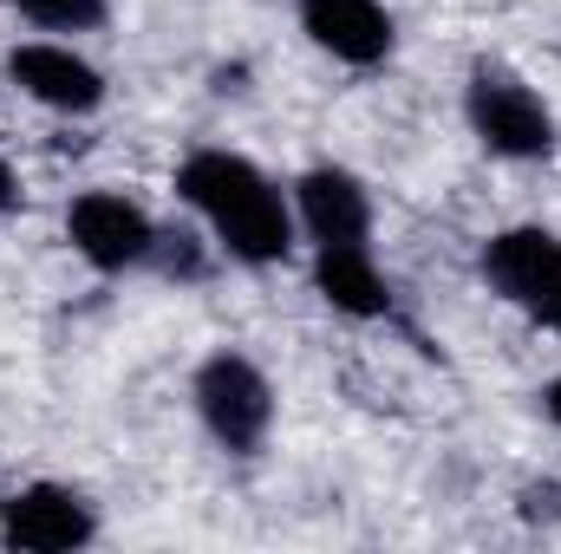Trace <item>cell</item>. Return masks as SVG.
<instances>
[{
    "instance_id": "cell-1",
    "label": "cell",
    "mask_w": 561,
    "mask_h": 554,
    "mask_svg": "<svg viewBox=\"0 0 561 554\" xmlns=\"http://www.w3.org/2000/svg\"><path fill=\"white\" fill-rule=\"evenodd\" d=\"M170 189H176V203L196 209V222L209 229V242L229 262H242V268H280L294 255V235H300L294 203H287V189L255 157L203 143V150H190L176 163Z\"/></svg>"
},
{
    "instance_id": "cell-2",
    "label": "cell",
    "mask_w": 561,
    "mask_h": 554,
    "mask_svg": "<svg viewBox=\"0 0 561 554\" xmlns=\"http://www.w3.org/2000/svg\"><path fill=\"white\" fill-rule=\"evenodd\" d=\"M463 125L503 163H549L556 157V112L542 105V92L523 72H510L496 59L470 66V79H463Z\"/></svg>"
},
{
    "instance_id": "cell-3",
    "label": "cell",
    "mask_w": 561,
    "mask_h": 554,
    "mask_svg": "<svg viewBox=\"0 0 561 554\" xmlns=\"http://www.w3.org/2000/svg\"><path fill=\"white\" fill-rule=\"evenodd\" d=\"M190 405L203 417V430L229 450V457H255L275 430V379L236 353V346H216L196 372H190Z\"/></svg>"
},
{
    "instance_id": "cell-4",
    "label": "cell",
    "mask_w": 561,
    "mask_h": 554,
    "mask_svg": "<svg viewBox=\"0 0 561 554\" xmlns=\"http://www.w3.org/2000/svg\"><path fill=\"white\" fill-rule=\"evenodd\" d=\"M477 275L496 300H510L516 313H529L542 333L561 339V235L542 222H516L496 229L477 255Z\"/></svg>"
},
{
    "instance_id": "cell-5",
    "label": "cell",
    "mask_w": 561,
    "mask_h": 554,
    "mask_svg": "<svg viewBox=\"0 0 561 554\" xmlns=\"http://www.w3.org/2000/svg\"><path fill=\"white\" fill-rule=\"evenodd\" d=\"M99 542V503L79 483L33 476L0 496V549L13 554H72Z\"/></svg>"
},
{
    "instance_id": "cell-6",
    "label": "cell",
    "mask_w": 561,
    "mask_h": 554,
    "mask_svg": "<svg viewBox=\"0 0 561 554\" xmlns=\"http://www.w3.org/2000/svg\"><path fill=\"white\" fill-rule=\"evenodd\" d=\"M66 242L85 268L99 275H131L150 262V242H157V222L138 196L125 189H79L66 203Z\"/></svg>"
},
{
    "instance_id": "cell-7",
    "label": "cell",
    "mask_w": 561,
    "mask_h": 554,
    "mask_svg": "<svg viewBox=\"0 0 561 554\" xmlns=\"http://www.w3.org/2000/svg\"><path fill=\"white\" fill-rule=\"evenodd\" d=\"M7 79H13V92H26L33 105H46L59 118H92L105 105V92H112L105 72L85 53L59 46V39H20L7 53Z\"/></svg>"
},
{
    "instance_id": "cell-8",
    "label": "cell",
    "mask_w": 561,
    "mask_h": 554,
    "mask_svg": "<svg viewBox=\"0 0 561 554\" xmlns=\"http://www.w3.org/2000/svg\"><path fill=\"white\" fill-rule=\"evenodd\" d=\"M294 20L327 59L353 72H373L399 53V20L386 0H294Z\"/></svg>"
},
{
    "instance_id": "cell-9",
    "label": "cell",
    "mask_w": 561,
    "mask_h": 554,
    "mask_svg": "<svg viewBox=\"0 0 561 554\" xmlns=\"http://www.w3.org/2000/svg\"><path fill=\"white\" fill-rule=\"evenodd\" d=\"M287 203H294V222H300V235L313 249H327V242H373V189L346 163L300 170Z\"/></svg>"
},
{
    "instance_id": "cell-10",
    "label": "cell",
    "mask_w": 561,
    "mask_h": 554,
    "mask_svg": "<svg viewBox=\"0 0 561 554\" xmlns=\"http://www.w3.org/2000/svg\"><path fill=\"white\" fill-rule=\"evenodd\" d=\"M313 293L346 320H392V280L373 262V242L313 249Z\"/></svg>"
},
{
    "instance_id": "cell-11",
    "label": "cell",
    "mask_w": 561,
    "mask_h": 554,
    "mask_svg": "<svg viewBox=\"0 0 561 554\" xmlns=\"http://www.w3.org/2000/svg\"><path fill=\"white\" fill-rule=\"evenodd\" d=\"M157 280H176V287H196V280H209L216 268V242H203L196 229H157V242H150V262H144Z\"/></svg>"
},
{
    "instance_id": "cell-12",
    "label": "cell",
    "mask_w": 561,
    "mask_h": 554,
    "mask_svg": "<svg viewBox=\"0 0 561 554\" xmlns=\"http://www.w3.org/2000/svg\"><path fill=\"white\" fill-rule=\"evenodd\" d=\"M0 7H13L46 33H99L112 20V0H0Z\"/></svg>"
},
{
    "instance_id": "cell-13",
    "label": "cell",
    "mask_w": 561,
    "mask_h": 554,
    "mask_svg": "<svg viewBox=\"0 0 561 554\" xmlns=\"http://www.w3.org/2000/svg\"><path fill=\"white\" fill-rule=\"evenodd\" d=\"M516 516L529 529H561V476H529L516 489Z\"/></svg>"
},
{
    "instance_id": "cell-14",
    "label": "cell",
    "mask_w": 561,
    "mask_h": 554,
    "mask_svg": "<svg viewBox=\"0 0 561 554\" xmlns=\"http://www.w3.org/2000/svg\"><path fill=\"white\" fill-rule=\"evenodd\" d=\"M209 92H216V99H242V92H249V66H242V59H236V66H216V72H209Z\"/></svg>"
},
{
    "instance_id": "cell-15",
    "label": "cell",
    "mask_w": 561,
    "mask_h": 554,
    "mask_svg": "<svg viewBox=\"0 0 561 554\" xmlns=\"http://www.w3.org/2000/svg\"><path fill=\"white\" fill-rule=\"evenodd\" d=\"M20 209V176H13V163L0 157V216H13Z\"/></svg>"
},
{
    "instance_id": "cell-16",
    "label": "cell",
    "mask_w": 561,
    "mask_h": 554,
    "mask_svg": "<svg viewBox=\"0 0 561 554\" xmlns=\"http://www.w3.org/2000/svg\"><path fill=\"white\" fill-rule=\"evenodd\" d=\"M542 417H549V424L561 430V372L549 379V385H542Z\"/></svg>"
}]
</instances>
